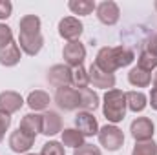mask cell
Instances as JSON below:
<instances>
[{
    "label": "cell",
    "mask_w": 157,
    "mask_h": 155,
    "mask_svg": "<svg viewBox=\"0 0 157 155\" xmlns=\"http://www.w3.org/2000/svg\"><path fill=\"white\" fill-rule=\"evenodd\" d=\"M104 117L112 122L117 124L126 115V93L121 89H110L104 95V106H102Z\"/></svg>",
    "instance_id": "6da1fadb"
},
{
    "label": "cell",
    "mask_w": 157,
    "mask_h": 155,
    "mask_svg": "<svg viewBox=\"0 0 157 155\" xmlns=\"http://www.w3.org/2000/svg\"><path fill=\"white\" fill-rule=\"evenodd\" d=\"M97 135H99V142H101L106 150H110V152L119 150V148L122 146V142H124L122 130H119L115 124H106V126H102Z\"/></svg>",
    "instance_id": "7a4b0ae2"
},
{
    "label": "cell",
    "mask_w": 157,
    "mask_h": 155,
    "mask_svg": "<svg viewBox=\"0 0 157 155\" xmlns=\"http://www.w3.org/2000/svg\"><path fill=\"white\" fill-rule=\"evenodd\" d=\"M55 102L59 104V108L62 110H77L80 106V93L75 88H70V86H64V88H57V93H55Z\"/></svg>",
    "instance_id": "3957f363"
},
{
    "label": "cell",
    "mask_w": 157,
    "mask_h": 155,
    "mask_svg": "<svg viewBox=\"0 0 157 155\" xmlns=\"http://www.w3.org/2000/svg\"><path fill=\"white\" fill-rule=\"evenodd\" d=\"M82 31H84V26H82V22L78 18H75V17H66V18H62L59 22V35L62 39L70 40V42L77 40L82 35Z\"/></svg>",
    "instance_id": "277c9868"
},
{
    "label": "cell",
    "mask_w": 157,
    "mask_h": 155,
    "mask_svg": "<svg viewBox=\"0 0 157 155\" xmlns=\"http://www.w3.org/2000/svg\"><path fill=\"white\" fill-rule=\"evenodd\" d=\"M130 131H132V137H133L137 142L152 141V137H154V122H152L148 117H139V119H135V120L132 122Z\"/></svg>",
    "instance_id": "5b68a950"
},
{
    "label": "cell",
    "mask_w": 157,
    "mask_h": 155,
    "mask_svg": "<svg viewBox=\"0 0 157 155\" xmlns=\"http://www.w3.org/2000/svg\"><path fill=\"white\" fill-rule=\"evenodd\" d=\"M62 55H64V60L68 62V66L78 68V66H82V62L86 59V47L78 40H73V42H68L64 46Z\"/></svg>",
    "instance_id": "8992f818"
},
{
    "label": "cell",
    "mask_w": 157,
    "mask_h": 155,
    "mask_svg": "<svg viewBox=\"0 0 157 155\" xmlns=\"http://www.w3.org/2000/svg\"><path fill=\"white\" fill-rule=\"evenodd\" d=\"M88 78H90V82L95 86V88H102V89H113V86H115V77H113V73H106V71H102V70H99L97 66H95V62L90 66V70H88Z\"/></svg>",
    "instance_id": "52a82bcc"
},
{
    "label": "cell",
    "mask_w": 157,
    "mask_h": 155,
    "mask_svg": "<svg viewBox=\"0 0 157 155\" xmlns=\"http://www.w3.org/2000/svg\"><path fill=\"white\" fill-rule=\"evenodd\" d=\"M97 17L102 24L113 26V24H117L119 17H121V9L113 0H106V2H101L97 6Z\"/></svg>",
    "instance_id": "ba28073f"
},
{
    "label": "cell",
    "mask_w": 157,
    "mask_h": 155,
    "mask_svg": "<svg viewBox=\"0 0 157 155\" xmlns=\"http://www.w3.org/2000/svg\"><path fill=\"white\" fill-rule=\"evenodd\" d=\"M33 142H35V137L26 133V131H22L20 128L9 135V148L15 153H26L33 146Z\"/></svg>",
    "instance_id": "9c48e42d"
},
{
    "label": "cell",
    "mask_w": 157,
    "mask_h": 155,
    "mask_svg": "<svg viewBox=\"0 0 157 155\" xmlns=\"http://www.w3.org/2000/svg\"><path fill=\"white\" fill-rule=\"evenodd\" d=\"M75 126H77V130L84 137H91V135H97L99 133L97 119L91 115L90 112H80V113H77V117H75Z\"/></svg>",
    "instance_id": "30bf717a"
},
{
    "label": "cell",
    "mask_w": 157,
    "mask_h": 155,
    "mask_svg": "<svg viewBox=\"0 0 157 155\" xmlns=\"http://www.w3.org/2000/svg\"><path fill=\"white\" fill-rule=\"evenodd\" d=\"M24 104V99L20 97V93L17 91H2L0 93V110L6 112V113H15L22 108Z\"/></svg>",
    "instance_id": "8fae6325"
},
{
    "label": "cell",
    "mask_w": 157,
    "mask_h": 155,
    "mask_svg": "<svg viewBox=\"0 0 157 155\" xmlns=\"http://www.w3.org/2000/svg\"><path fill=\"white\" fill-rule=\"evenodd\" d=\"M48 80L57 88H64V86L71 84V70L68 66H64V64H57V66H53L49 70Z\"/></svg>",
    "instance_id": "7c38bea8"
},
{
    "label": "cell",
    "mask_w": 157,
    "mask_h": 155,
    "mask_svg": "<svg viewBox=\"0 0 157 155\" xmlns=\"http://www.w3.org/2000/svg\"><path fill=\"white\" fill-rule=\"evenodd\" d=\"M18 44H20V49L28 55H37L42 46H44V37L42 35H18Z\"/></svg>",
    "instance_id": "4fadbf2b"
},
{
    "label": "cell",
    "mask_w": 157,
    "mask_h": 155,
    "mask_svg": "<svg viewBox=\"0 0 157 155\" xmlns=\"http://www.w3.org/2000/svg\"><path fill=\"white\" fill-rule=\"evenodd\" d=\"M62 130V120L57 112H46L42 115V133L44 135H57Z\"/></svg>",
    "instance_id": "5bb4252c"
},
{
    "label": "cell",
    "mask_w": 157,
    "mask_h": 155,
    "mask_svg": "<svg viewBox=\"0 0 157 155\" xmlns=\"http://www.w3.org/2000/svg\"><path fill=\"white\" fill-rule=\"evenodd\" d=\"M20 62V47L18 44L11 42L4 47H0V64L2 66H17Z\"/></svg>",
    "instance_id": "9a60e30c"
},
{
    "label": "cell",
    "mask_w": 157,
    "mask_h": 155,
    "mask_svg": "<svg viewBox=\"0 0 157 155\" xmlns=\"http://www.w3.org/2000/svg\"><path fill=\"white\" fill-rule=\"evenodd\" d=\"M20 130L37 137V133H42V115H37V113L24 115L20 120Z\"/></svg>",
    "instance_id": "2e32d148"
},
{
    "label": "cell",
    "mask_w": 157,
    "mask_h": 155,
    "mask_svg": "<svg viewBox=\"0 0 157 155\" xmlns=\"http://www.w3.org/2000/svg\"><path fill=\"white\" fill-rule=\"evenodd\" d=\"M78 93H80V108H82L84 112H93V110H97V106H99V95H97L93 89L82 88V89H78Z\"/></svg>",
    "instance_id": "e0dca14e"
},
{
    "label": "cell",
    "mask_w": 157,
    "mask_h": 155,
    "mask_svg": "<svg viewBox=\"0 0 157 155\" xmlns=\"http://www.w3.org/2000/svg\"><path fill=\"white\" fill-rule=\"evenodd\" d=\"M28 106H29L31 110H35V112L46 110V108L49 106V95H48L46 91H42V89L31 91L29 97H28Z\"/></svg>",
    "instance_id": "ac0fdd59"
},
{
    "label": "cell",
    "mask_w": 157,
    "mask_h": 155,
    "mask_svg": "<svg viewBox=\"0 0 157 155\" xmlns=\"http://www.w3.org/2000/svg\"><path fill=\"white\" fill-rule=\"evenodd\" d=\"M20 33L22 35H40V18L35 15H26L20 18Z\"/></svg>",
    "instance_id": "d6986e66"
},
{
    "label": "cell",
    "mask_w": 157,
    "mask_h": 155,
    "mask_svg": "<svg viewBox=\"0 0 157 155\" xmlns=\"http://www.w3.org/2000/svg\"><path fill=\"white\" fill-rule=\"evenodd\" d=\"M133 59H135V55H133L132 49H128V47H124V46L113 47V60H115L117 70L119 68H124V66H130V64L133 62Z\"/></svg>",
    "instance_id": "ffe728a7"
},
{
    "label": "cell",
    "mask_w": 157,
    "mask_h": 155,
    "mask_svg": "<svg viewBox=\"0 0 157 155\" xmlns=\"http://www.w3.org/2000/svg\"><path fill=\"white\" fill-rule=\"evenodd\" d=\"M126 106L132 112H143L146 108V95L141 91H128L126 93Z\"/></svg>",
    "instance_id": "44dd1931"
},
{
    "label": "cell",
    "mask_w": 157,
    "mask_h": 155,
    "mask_svg": "<svg viewBox=\"0 0 157 155\" xmlns=\"http://www.w3.org/2000/svg\"><path fill=\"white\" fill-rule=\"evenodd\" d=\"M128 80H130V84H133V86H137V88H146V86H150V82H152V75H150L148 71L141 70V68H133V70L128 73Z\"/></svg>",
    "instance_id": "7402d4cb"
},
{
    "label": "cell",
    "mask_w": 157,
    "mask_h": 155,
    "mask_svg": "<svg viewBox=\"0 0 157 155\" xmlns=\"http://www.w3.org/2000/svg\"><path fill=\"white\" fill-rule=\"evenodd\" d=\"M62 144L70 148H80L84 144V135L78 130H64L62 131Z\"/></svg>",
    "instance_id": "603a6c76"
},
{
    "label": "cell",
    "mask_w": 157,
    "mask_h": 155,
    "mask_svg": "<svg viewBox=\"0 0 157 155\" xmlns=\"http://www.w3.org/2000/svg\"><path fill=\"white\" fill-rule=\"evenodd\" d=\"M137 68H141V70H144V71L150 73L154 68H157V55H154L148 49H143L141 55H139V59H137Z\"/></svg>",
    "instance_id": "cb8c5ba5"
},
{
    "label": "cell",
    "mask_w": 157,
    "mask_h": 155,
    "mask_svg": "<svg viewBox=\"0 0 157 155\" xmlns=\"http://www.w3.org/2000/svg\"><path fill=\"white\" fill-rule=\"evenodd\" d=\"M68 6L75 15H82V17L90 15L95 9V2H91V0H70Z\"/></svg>",
    "instance_id": "d4e9b609"
},
{
    "label": "cell",
    "mask_w": 157,
    "mask_h": 155,
    "mask_svg": "<svg viewBox=\"0 0 157 155\" xmlns=\"http://www.w3.org/2000/svg\"><path fill=\"white\" fill-rule=\"evenodd\" d=\"M71 84L75 86V89L88 88L90 78H88V71H86L82 66H78V68H73V70H71Z\"/></svg>",
    "instance_id": "484cf974"
},
{
    "label": "cell",
    "mask_w": 157,
    "mask_h": 155,
    "mask_svg": "<svg viewBox=\"0 0 157 155\" xmlns=\"http://www.w3.org/2000/svg\"><path fill=\"white\" fill-rule=\"evenodd\" d=\"M132 155H157V144L154 141H143L133 146Z\"/></svg>",
    "instance_id": "4316f807"
},
{
    "label": "cell",
    "mask_w": 157,
    "mask_h": 155,
    "mask_svg": "<svg viewBox=\"0 0 157 155\" xmlns=\"http://www.w3.org/2000/svg\"><path fill=\"white\" fill-rule=\"evenodd\" d=\"M40 155H64V146L57 141H49L42 146Z\"/></svg>",
    "instance_id": "83f0119b"
},
{
    "label": "cell",
    "mask_w": 157,
    "mask_h": 155,
    "mask_svg": "<svg viewBox=\"0 0 157 155\" xmlns=\"http://www.w3.org/2000/svg\"><path fill=\"white\" fill-rule=\"evenodd\" d=\"M11 42H13V31H11V28L6 26V24H0V47H4V46H7Z\"/></svg>",
    "instance_id": "f1b7e54d"
},
{
    "label": "cell",
    "mask_w": 157,
    "mask_h": 155,
    "mask_svg": "<svg viewBox=\"0 0 157 155\" xmlns=\"http://www.w3.org/2000/svg\"><path fill=\"white\" fill-rule=\"evenodd\" d=\"M73 155H101V150L93 144H82L80 148L73 150Z\"/></svg>",
    "instance_id": "f546056e"
},
{
    "label": "cell",
    "mask_w": 157,
    "mask_h": 155,
    "mask_svg": "<svg viewBox=\"0 0 157 155\" xmlns=\"http://www.w3.org/2000/svg\"><path fill=\"white\" fill-rule=\"evenodd\" d=\"M9 126H11V115L0 110V142H2V139H4V135H6Z\"/></svg>",
    "instance_id": "4dcf8cb0"
},
{
    "label": "cell",
    "mask_w": 157,
    "mask_h": 155,
    "mask_svg": "<svg viewBox=\"0 0 157 155\" xmlns=\"http://www.w3.org/2000/svg\"><path fill=\"white\" fill-rule=\"evenodd\" d=\"M11 11H13V4L9 0H0V20L11 17Z\"/></svg>",
    "instance_id": "1f68e13d"
},
{
    "label": "cell",
    "mask_w": 157,
    "mask_h": 155,
    "mask_svg": "<svg viewBox=\"0 0 157 155\" xmlns=\"http://www.w3.org/2000/svg\"><path fill=\"white\" fill-rule=\"evenodd\" d=\"M144 49H148V51H152L154 55H157V35H154L152 39H148L146 42V47Z\"/></svg>",
    "instance_id": "d6a6232c"
},
{
    "label": "cell",
    "mask_w": 157,
    "mask_h": 155,
    "mask_svg": "<svg viewBox=\"0 0 157 155\" xmlns=\"http://www.w3.org/2000/svg\"><path fill=\"white\" fill-rule=\"evenodd\" d=\"M150 104H152L154 110H157V88H154L152 93H150Z\"/></svg>",
    "instance_id": "836d02e7"
},
{
    "label": "cell",
    "mask_w": 157,
    "mask_h": 155,
    "mask_svg": "<svg viewBox=\"0 0 157 155\" xmlns=\"http://www.w3.org/2000/svg\"><path fill=\"white\" fill-rule=\"evenodd\" d=\"M154 88H157V71L154 73Z\"/></svg>",
    "instance_id": "e575fe53"
},
{
    "label": "cell",
    "mask_w": 157,
    "mask_h": 155,
    "mask_svg": "<svg viewBox=\"0 0 157 155\" xmlns=\"http://www.w3.org/2000/svg\"><path fill=\"white\" fill-rule=\"evenodd\" d=\"M28 155H37V153H28Z\"/></svg>",
    "instance_id": "d590c367"
},
{
    "label": "cell",
    "mask_w": 157,
    "mask_h": 155,
    "mask_svg": "<svg viewBox=\"0 0 157 155\" xmlns=\"http://www.w3.org/2000/svg\"><path fill=\"white\" fill-rule=\"evenodd\" d=\"M155 9H157V2H155Z\"/></svg>",
    "instance_id": "8d00e7d4"
}]
</instances>
